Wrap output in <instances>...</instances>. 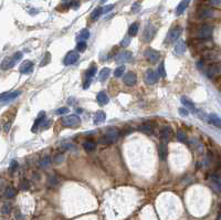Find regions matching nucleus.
Returning a JSON list of instances; mask_svg holds the SVG:
<instances>
[{
	"label": "nucleus",
	"mask_w": 221,
	"mask_h": 220,
	"mask_svg": "<svg viewBox=\"0 0 221 220\" xmlns=\"http://www.w3.org/2000/svg\"><path fill=\"white\" fill-rule=\"evenodd\" d=\"M144 56H145V58L147 59L149 62H152V63H156L160 59V53L157 50H155V49H152V48L146 49Z\"/></svg>",
	"instance_id": "nucleus-3"
},
{
	"label": "nucleus",
	"mask_w": 221,
	"mask_h": 220,
	"mask_svg": "<svg viewBox=\"0 0 221 220\" xmlns=\"http://www.w3.org/2000/svg\"><path fill=\"white\" fill-rule=\"evenodd\" d=\"M181 103L185 105V107H187L188 110H190V111H192V113L195 114L197 112L196 107H195V104L192 103V102L190 101L189 99H187V97H181Z\"/></svg>",
	"instance_id": "nucleus-19"
},
{
	"label": "nucleus",
	"mask_w": 221,
	"mask_h": 220,
	"mask_svg": "<svg viewBox=\"0 0 221 220\" xmlns=\"http://www.w3.org/2000/svg\"><path fill=\"white\" fill-rule=\"evenodd\" d=\"M29 187H30V184H29L28 180H22V182L19 184V188H20L21 190H27L29 189Z\"/></svg>",
	"instance_id": "nucleus-39"
},
{
	"label": "nucleus",
	"mask_w": 221,
	"mask_h": 220,
	"mask_svg": "<svg viewBox=\"0 0 221 220\" xmlns=\"http://www.w3.org/2000/svg\"><path fill=\"white\" fill-rule=\"evenodd\" d=\"M113 8H114V5H107V6H105V7L103 8V13L109 12V11L113 9Z\"/></svg>",
	"instance_id": "nucleus-47"
},
{
	"label": "nucleus",
	"mask_w": 221,
	"mask_h": 220,
	"mask_svg": "<svg viewBox=\"0 0 221 220\" xmlns=\"http://www.w3.org/2000/svg\"><path fill=\"white\" fill-rule=\"evenodd\" d=\"M139 129L143 132H152V126L149 124H144V125H142V126H139Z\"/></svg>",
	"instance_id": "nucleus-42"
},
{
	"label": "nucleus",
	"mask_w": 221,
	"mask_h": 220,
	"mask_svg": "<svg viewBox=\"0 0 221 220\" xmlns=\"http://www.w3.org/2000/svg\"><path fill=\"white\" fill-rule=\"evenodd\" d=\"M15 61L13 60V58H6L2 60L1 62V69L2 70H8V69H11L15 66Z\"/></svg>",
	"instance_id": "nucleus-14"
},
{
	"label": "nucleus",
	"mask_w": 221,
	"mask_h": 220,
	"mask_svg": "<svg viewBox=\"0 0 221 220\" xmlns=\"http://www.w3.org/2000/svg\"><path fill=\"white\" fill-rule=\"evenodd\" d=\"M17 168H18V163L15 162V160H12L10 164V167H9V169H10V172H15Z\"/></svg>",
	"instance_id": "nucleus-45"
},
{
	"label": "nucleus",
	"mask_w": 221,
	"mask_h": 220,
	"mask_svg": "<svg viewBox=\"0 0 221 220\" xmlns=\"http://www.w3.org/2000/svg\"><path fill=\"white\" fill-rule=\"evenodd\" d=\"M138 8H139V5H138V3H135L134 7L132 8V10H133V11H137V10H138Z\"/></svg>",
	"instance_id": "nucleus-51"
},
{
	"label": "nucleus",
	"mask_w": 221,
	"mask_h": 220,
	"mask_svg": "<svg viewBox=\"0 0 221 220\" xmlns=\"http://www.w3.org/2000/svg\"><path fill=\"white\" fill-rule=\"evenodd\" d=\"M177 139L178 141H180V142H186V139H187V135L186 133H183V131H178L177 132Z\"/></svg>",
	"instance_id": "nucleus-36"
},
{
	"label": "nucleus",
	"mask_w": 221,
	"mask_h": 220,
	"mask_svg": "<svg viewBox=\"0 0 221 220\" xmlns=\"http://www.w3.org/2000/svg\"><path fill=\"white\" fill-rule=\"evenodd\" d=\"M130 38H124V39H123L122 42H121V46H123V47H127V46H130Z\"/></svg>",
	"instance_id": "nucleus-48"
},
{
	"label": "nucleus",
	"mask_w": 221,
	"mask_h": 220,
	"mask_svg": "<svg viewBox=\"0 0 221 220\" xmlns=\"http://www.w3.org/2000/svg\"><path fill=\"white\" fill-rule=\"evenodd\" d=\"M11 209H12V205L10 202H5L1 207V213H2V215H9Z\"/></svg>",
	"instance_id": "nucleus-32"
},
{
	"label": "nucleus",
	"mask_w": 221,
	"mask_h": 220,
	"mask_svg": "<svg viewBox=\"0 0 221 220\" xmlns=\"http://www.w3.org/2000/svg\"><path fill=\"white\" fill-rule=\"evenodd\" d=\"M76 50L79 51V52H84V51L86 50V43H85V41H79L77 44H76Z\"/></svg>",
	"instance_id": "nucleus-33"
},
{
	"label": "nucleus",
	"mask_w": 221,
	"mask_h": 220,
	"mask_svg": "<svg viewBox=\"0 0 221 220\" xmlns=\"http://www.w3.org/2000/svg\"><path fill=\"white\" fill-rule=\"evenodd\" d=\"M207 76L208 78H216L217 75L221 73V64L219 63H212L207 68Z\"/></svg>",
	"instance_id": "nucleus-6"
},
{
	"label": "nucleus",
	"mask_w": 221,
	"mask_h": 220,
	"mask_svg": "<svg viewBox=\"0 0 221 220\" xmlns=\"http://www.w3.org/2000/svg\"><path fill=\"white\" fill-rule=\"evenodd\" d=\"M105 119H106V115H105L104 112L99 111L94 115V123L95 124H101V123H103L105 121Z\"/></svg>",
	"instance_id": "nucleus-23"
},
{
	"label": "nucleus",
	"mask_w": 221,
	"mask_h": 220,
	"mask_svg": "<svg viewBox=\"0 0 221 220\" xmlns=\"http://www.w3.org/2000/svg\"><path fill=\"white\" fill-rule=\"evenodd\" d=\"M95 74H96V68H95V66H92L89 71L86 72V78L90 79V80H92V78H93Z\"/></svg>",
	"instance_id": "nucleus-37"
},
{
	"label": "nucleus",
	"mask_w": 221,
	"mask_h": 220,
	"mask_svg": "<svg viewBox=\"0 0 221 220\" xmlns=\"http://www.w3.org/2000/svg\"><path fill=\"white\" fill-rule=\"evenodd\" d=\"M103 15V8H96L94 11L91 13V19L92 20H97V19Z\"/></svg>",
	"instance_id": "nucleus-30"
},
{
	"label": "nucleus",
	"mask_w": 221,
	"mask_h": 220,
	"mask_svg": "<svg viewBox=\"0 0 221 220\" xmlns=\"http://www.w3.org/2000/svg\"><path fill=\"white\" fill-rule=\"evenodd\" d=\"M63 159H64V157H63V155H62V154H56L55 156L53 157V162L56 163V164H59V163H62V162H63Z\"/></svg>",
	"instance_id": "nucleus-40"
},
{
	"label": "nucleus",
	"mask_w": 221,
	"mask_h": 220,
	"mask_svg": "<svg viewBox=\"0 0 221 220\" xmlns=\"http://www.w3.org/2000/svg\"><path fill=\"white\" fill-rule=\"evenodd\" d=\"M10 127H11V121L10 122H7V123H6L5 127H3V128H5V132L9 131V129H10Z\"/></svg>",
	"instance_id": "nucleus-49"
},
{
	"label": "nucleus",
	"mask_w": 221,
	"mask_h": 220,
	"mask_svg": "<svg viewBox=\"0 0 221 220\" xmlns=\"http://www.w3.org/2000/svg\"><path fill=\"white\" fill-rule=\"evenodd\" d=\"M133 59V53L130 52V51H122L120 53L115 56V62L118 64H123L126 63V62H130Z\"/></svg>",
	"instance_id": "nucleus-5"
},
{
	"label": "nucleus",
	"mask_w": 221,
	"mask_h": 220,
	"mask_svg": "<svg viewBox=\"0 0 221 220\" xmlns=\"http://www.w3.org/2000/svg\"><path fill=\"white\" fill-rule=\"evenodd\" d=\"M106 1H107V0H101V3H105Z\"/></svg>",
	"instance_id": "nucleus-52"
},
{
	"label": "nucleus",
	"mask_w": 221,
	"mask_h": 220,
	"mask_svg": "<svg viewBox=\"0 0 221 220\" xmlns=\"http://www.w3.org/2000/svg\"><path fill=\"white\" fill-rule=\"evenodd\" d=\"M138 29H139V25L138 22H134L132 25L130 27V30H128V33H130V37H135L137 34L138 32Z\"/></svg>",
	"instance_id": "nucleus-29"
},
{
	"label": "nucleus",
	"mask_w": 221,
	"mask_h": 220,
	"mask_svg": "<svg viewBox=\"0 0 221 220\" xmlns=\"http://www.w3.org/2000/svg\"><path fill=\"white\" fill-rule=\"evenodd\" d=\"M80 117H77L76 115H70L68 117H64L62 119L61 121V124L62 126L64 127H74V126H77L80 124Z\"/></svg>",
	"instance_id": "nucleus-2"
},
{
	"label": "nucleus",
	"mask_w": 221,
	"mask_h": 220,
	"mask_svg": "<svg viewBox=\"0 0 221 220\" xmlns=\"http://www.w3.org/2000/svg\"><path fill=\"white\" fill-rule=\"evenodd\" d=\"M51 162H52V160H51L50 157L46 156L40 159V162H39V166H40L41 168H48V167L51 165Z\"/></svg>",
	"instance_id": "nucleus-27"
},
{
	"label": "nucleus",
	"mask_w": 221,
	"mask_h": 220,
	"mask_svg": "<svg viewBox=\"0 0 221 220\" xmlns=\"http://www.w3.org/2000/svg\"><path fill=\"white\" fill-rule=\"evenodd\" d=\"M220 209H221V205H220Z\"/></svg>",
	"instance_id": "nucleus-53"
},
{
	"label": "nucleus",
	"mask_w": 221,
	"mask_h": 220,
	"mask_svg": "<svg viewBox=\"0 0 221 220\" xmlns=\"http://www.w3.org/2000/svg\"><path fill=\"white\" fill-rule=\"evenodd\" d=\"M96 100L101 105H105V104H107L109 102L108 96H107V94L105 92H99L96 95Z\"/></svg>",
	"instance_id": "nucleus-17"
},
{
	"label": "nucleus",
	"mask_w": 221,
	"mask_h": 220,
	"mask_svg": "<svg viewBox=\"0 0 221 220\" xmlns=\"http://www.w3.org/2000/svg\"><path fill=\"white\" fill-rule=\"evenodd\" d=\"M83 147L87 152H92V150L95 149V143L92 142V141H85V142L83 143Z\"/></svg>",
	"instance_id": "nucleus-31"
},
{
	"label": "nucleus",
	"mask_w": 221,
	"mask_h": 220,
	"mask_svg": "<svg viewBox=\"0 0 221 220\" xmlns=\"http://www.w3.org/2000/svg\"><path fill=\"white\" fill-rule=\"evenodd\" d=\"M15 194H17V190L15 189V188L13 187H7L5 189V192H3V196H5L6 198H8V199H9V198H13L15 196Z\"/></svg>",
	"instance_id": "nucleus-25"
},
{
	"label": "nucleus",
	"mask_w": 221,
	"mask_h": 220,
	"mask_svg": "<svg viewBox=\"0 0 221 220\" xmlns=\"http://www.w3.org/2000/svg\"><path fill=\"white\" fill-rule=\"evenodd\" d=\"M44 119H46V113H44V112H41V113L39 114L38 119H36V123H34V125H33L32 132H36L37 129H38V127L40 126L41 123H42V122L44 121Z\"/></svg>",
	"instance_id": "nucleus-24"
},
{
	"label": "nucleus",
	"mask_w": 221,
	"mask_h": 220,
	"mask_svg": "<svg viewBox=\"0 0 221 220\" xmlns=\"http://www.w3.org/2000/svg\"><path fill=\"white\" fill-rule=\"evenodd\" d=\"M210 1H211V3L214 5V6H218V5H220L221 3V0H210Z\"/></svg>",
	"instance_id": "nucleus-50"
},
{
	"label": "nucleus",
	"mask_w": 221,
	"mask_h": 220,
	"mask_svg": "<svg viewBox=\"0 0 221 220\" xmlns=\"http://www.w3.org/2000/svg\"><path fill=\"white\" fill-rule=\"evenodd\" d=\"M22 52H15V54H13V60L15 61V62H18V61H20L21 59H22Z\"/></svg>",
	"instance_id": "nucleus-44"
},
{
	"label": "nucleus",
	"mask_w": 221,
	"mask_h": 220,
	"mask_svg": "<svg viewBox=\"0 0 221 220\" xmlns=\"http://www.w3.org/2000/svg\"><path fill=\"white\" fill-rule=\"evenodd\" d=\"M186 49H187V46H186L185 41L179 40L175 46V54L177 56H181L186 52Z\"/></svg>",
	"instance_id": "nucleus-13"
},
{
	"label": "nucleus",
	"mask_w": 221,
	"mask_h": 220,
	"mask_svg": "<svg viewBox=\"0 0 221 220\" xmlns=\"http://www.w3.org/2000/svg\"><path fill=\"white\" fill-rule=\"evenodd\" d=\"M105 136L107 137L109 143H114L120 138V131H118L117 128H109L108 131L106 132Z\"/></svg>",
	"instance_id": "nucleus-10"
},
{
	"label": "nucleus",
	"mask_w": 221,
	"mask_h": 220,
	"mask_svg": "<svg viewBox=\"0 0 221 220\" xmlns=\"http://www.w3.org/2000/svg\"><path fill=\"white\" fill-rule=\"evenodd\" d=\"M212 32H214V28L209 25H205L197 30V38L202 39V40L203 39H209L212 36Z\"/></svg>",
	"instance_id": "nucleus-1"
},
{
	"label": "nucleus",
	"mask_w": 221,
	"mask_h": 220,
	"mask_svg": "<svg viewBox=\"0 0 221 220\" xmlns=\"http://www.w3.org/2000/svg\"><path fill=\"white\" fill-rule=\"evenodd\" d=\"M124 71H125V66L123 65L118 66V68L115 69L114 75L116 76V78H121V76H123V74H124Z\"/></svg>",
	"instance_id": "nucleus-34"
},
{
	"label": "nucleus",
	"mask_w": 221,
	"mask_h": 220,
	"mask_svg": "<svg viewBox=\"0 0 221 220\" xmlns=\"http://www.w3.org/2000/svg\"><path fill=\"white\" fill-rule=\"evenodd\" d=\"M181 34V28L180 27H175V28L170 29V31L168 32L167 38H166V43H173L179 39Z\"/></svg>",
	"instance_id": "nucleus-4"
},
{
	"label": "nucleus",
	"mask_w": 221,
	"mask_h": 220,
	"mask_svg": "<svg viewBox=\"0 0 221 220\" xmlns=\"http://www.w3.org/2000/svg\"><path fill=\"white\" fill-rule=\"evenodd\" d=\"M109 73H111V70L108 68H104L103 70H101V72L99 73V76H97V80L99 82H103L105 81L107 78L109 76Z\"/></svg>",
	"instance_id": "nucleus-22"
},
{
	"label": "nucleus",
	"mask_w": 221,
	"mask_h": 220,
	"mask_svg": "<svg viewBox=\"0 0 221 220\" xmlns=\"http://www.w3.org/2000/svg\"><path fill=\"white\" fill-rule=\"evenodd\" d=\"M158 156L161 160H165L168 156V148L165 144H160L158 146Z\"/></svg>",
	"instance_id": "nucleus-15"
},
{
	"label": "nucleus",
	"mask_w": 221,
	"mask_h": 220,
	"mask_svg": "<svg viewBox=\"0 0 221 220\" xmlns=\"http://www.w3.org/2000/svg\"><path fill=\"white\" fill-rule=\"evenodd\" d=\"M68 112H69L68 107H61V109H59L58 111H56V114H58V115H62V114H66Z\"/></svg>",
	"instance_id": "nucleus-46"
},
{
	"label": "nucleus",
	"mask_w": 221,
	"mask_h": 220,
	"mask_svg": "<svg viewBox=\"0 0 221 220\" xmlns=\"http://www.w3.org/2000/svg\"><path fill=\"white\" fill-rule=\"evenodd\" d=\"M160 135H161L163 139H165V141H169L170 137H171V135H173L171 128L169 126H165L163 129H161V132H160Z\"/></svg>",
	"instance_id": "nucleus-21"
},
{
	"label": "nucleus",
	"mask_w": 221,
	"mask_h": 220,
	"mask_svg": "<svg viewBox=\"0 0 221 220\" xmlns=\"http://www.w3.org/2000/svg\"><path fill=\"white\" fill-rule=\"evenodd\" d=\"M214 15V10H211V9H205V10L200 11L199 17H200L201 19H207V18H211Z\"/></svg>",
	"instance_id": "nucleus-26"
},
{
	"label": "nucleus",
	"mask_w": 221,
	"mask_h": 220,
	"mask_svg": "<svg viewBox=\"0 0 221 220\" xmlns=\"http://www.w3.org/2000/svg\"><path fill=\"white\" fill-rule=\"evenodd\" d=\"M137 81V78H136V74L133 73V72H128L124 75V83L128 86L134 85Z\"/></svg>",
	"instance_id": "nucleus-11"
},
{
	"label": "nucleus",
	"mask_w": 221,
	"mask_h": 220,
	"mask_svg": "<svg viewBox=\"0 0 221 220\" xmlns=\"http://www.w3.org/2000/svg\"><path fill=\"white\" fill-rule=\"evenodd\" d=\"M155 32L156 29L152 25H147V28L145 29V32H144V39H145L146 42H149L152 40V38L155 36Z\"/></svg>",
	"instance_id": "nucleus-12"
},
{
	"label": "nucleus",
	"mask_w": 221,
	"mask_h": 220,
	"mask_svg": "<svg viewBox=\"0 0 221 220\" xmlns=\"http://www.w3.org/2000/svg\"><path fill=\"white\" fill-rule=\"evenodd\" d=\"M50 61H51V54L49 53V52H46V56L43 58V60H42V62L40 63V65H41V66L46 65L48 63H50Z\"/></svg>",
	"instance_id": "nucleus-38"
},
{
	"label": "nucleus",
	"mask_w": 221,
	"mask_h": 220,
	"mask_svg": "<svg viewBox=\"0 0 221 220\" xmlns=\"http://www.w3.org/2000/svg\"><path fill=\"white\" fill-rule=\"evenodd\" d=\"M158 75L155 71H152V70H147L145 73V82L148 84V85H152V84H155L156 82L158 81Z\"/></svg>",
	"instance_id": "nucleus-7"
},
{
	"label": "nucleus",
	"mask_w": 221,
	"mask_h": 220,
	"mask_svg": "<svg viewBox=\"0 0 221 220\" xmlns=\"http://www.w3.org/2000/svg\"><path fill=\"white\" fill-rule=\"evenodd\" d=\"M179 114H180L181 116H188V114H189L188 109H187V107H180V109H179Z\"/></svg>",
	"instance_id": "nucleus-43"
},
{
	"label": "nucleus",
	"mask_w": 221,
	"mask_h": 220,
	"mask_svg": "<svg viewBox=\"0 0 221 220\" xmlns=\"http://www.w3.org/2000/svg\"><path fill=\"white\" fill-rule=\"evenodd\" d=\"M209 122L214 126L218 127V128H221V119L219 116H217L216 114H210L209 115Z\"/></svg>",
	"instance_id": "nucleus-20"
},
{
	"label": "nucleus",
	"mask_w": 221,
	"mask_h": 220,
	"mask_svg": "<svg viewBox=\"0 0 221 220\" xmlns=\"http://www.w3.org/2000/svg\"><path fill=\"white\" fill-rule=\"evenodd\" d=\"M58 182L59 180L55 176H50V178H49V185L50 186H55V185H58Z\"/></svg>",
	"instance_id": "nucleus-41"
},
{
	"label": "nucleus",
	"mask_w": 221,
	"mask_h": 220,
	"mask_svg": "<svg viewBox=\"0 0 221 220\" xmlns=\"http://www.w3.org/2000/svg\"><path fill=\"white\" fill-rule=\"evenodd\" d=\"M79 53L77 52H75V51H71V52H69V53L66 54L65 58H64L63 62L65 65H71V64H74L76 62V61L79 60Z\"/></svg>",
	"instance_id": "nucleus-9"
},
{
	"label": "nucleus",
	"mask_w": 221,
	"mask_h": 220,
	"mask_svg": "<svg viewBox=\"0 0 221 220\" xmlns=\"http://www.w3.org/2000/svg\"><path fill=\"white\" fill-rule=\"evenodd\" d=\"M90 38V31L87 29H83V30L80 31V34L77 37V40L79 41H85Z\"/></svg>",
	"instance_id": "nucleus-28"
},
{
	"label": "nucleus",
	"mask_w": 221,
	"mask_h": 220,
	"mask_svg": "<svg viewBox=\"0 0 221 220\" xmlns=\"http://www.w3.org/2000/svg\"><path fill=\"white\" fill-rule=\"evenodd\" d=\"M32 68H33V64L31 61H24L20 66V72L21 73H29V72H31Z\"/></svg>",
	"instance_id": "nucleus-18"
},
{
	"label": "nucleus",
	"mask_w": 221,
	"mask_h": 220,
	"mask_svg": "<svg viewBox=\"0 0 221 220\" xmlns=\"http://www.w3.org/2000/svg\"><path fill=\"white\" fill-rule=\"evenodd\" d=\"M158 74H159V76H161V78H166V70H165V64H164V62H161V63L159 64V66H158Z\"/></svg>",
	"instance_id": "nucleus-35"
},
{
	"label": "nucleus",
	"mask_w": 221,
	"mask_h": 220,
	"mask_svg": "<svg viewBox=\"0 0 221 220\" xmlns=\"http://www.w3.org/2000/svg\"><path fill=\"white\" fill-rule=\"evenodd\" d=\"M21 94L20 91H15V92H7V93H2L1 96H0V101L2 102L3 104L7 103L9 101H12L15 97H18Z\"/></svg>",
	"instance_id": "nucleus-8"
},
{
	"label": "nucleus",
	"mask_w": 221,
	"mask_h": 220,
	"mask_svg": "<svg viewBox=\"0 0 221 220\" xmlns=\"http://www.w3.org/2000/svg\"><path fill=\"white\" fill-rule=\"evenodd\" d=\"M189 2H190V0H181L176 8V15H181L186 10V8L188 7Z\"/></svg>",
	"instance_id": "nucleus-16"
}]
</instances>
